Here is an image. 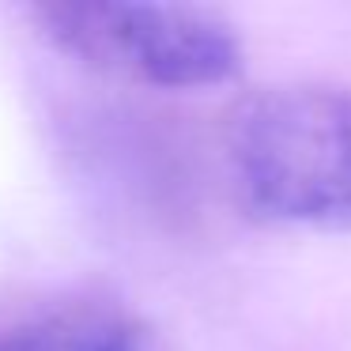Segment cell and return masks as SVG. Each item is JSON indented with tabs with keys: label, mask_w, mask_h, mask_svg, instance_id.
Listing matches in <instances>:
<instances>
[{
	"label": "cell",
	"mask_w": 351,
	"mask_h": 351,
	"mask_svg": "<svg viewBox=\"0 0 351 351\" xmlns=\"http://www.w3.org/2000/svg\"><path fill=\"white\" fill-rule=\"evenodd\" d=\"M223 159L253 219L351 227V87L280 84L242 99L227 117Z\"/></svg>",
	"instance_id": "6da1fadb"
},
{
	"label": "cell",
	"mask_w": 351,
	"mask_h": 351,
	"mask_svg": "<svg viewBox=\"0 0 351 351\" xmlns=\"http://www.w3.org/2000/svg\"><path fill=\"white\" fill-rule=\"evenodd\" d=\"M38 34L87 69L162 91L219 87L242 72V38L208 8L61 0L31 12Z\"/></svg>",
	"instance_id": "7a4b0ae2"
},
{
	"label": "cell",
	"mask_w": 351,
	"mask_h": 351,
	"mask_svg": "<svg viewBox=\"0 0 351 351\" xmlns=\"http://www.w3.org/2000/svg\"><path fill=\"white\" fill-rule=\"evenodd\" d=\"M0 351H147V340L121 310L64 306L0 328Z\"/></svg>",
	"instance_id": "3957f363"
}]
</instances>
